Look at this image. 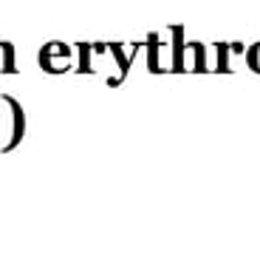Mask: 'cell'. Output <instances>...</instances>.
<instances>
[{"mask_svg":"<svg viewBox=\"0 0 260 255\" xmlns=\"http://www.w3.org/2000/svg\"><path fill=\"white\" fill-rule=\"evenodd\" d=\"M40 63H43L46 71H62V68L68 66V51H65V46H59V43H48V46L40 51Z\"/></svg>","mask_w":260,"mask_h":255,"instance_id":"cell-1","label":"cell"},{"mask_svg":"<svg viewBox=\"0 0 260 255\" xmlns=\"http://www.w3.org/2000/svg\"><path fill=\"white\" fill-rule=\"evenodd\" d=\"M3 99H6V102H9V108H12V114H14V136L9 139V145H6V148H3V151H12L14 145L20 142V136H23V122H26V119H23V111H20V105L14 102L12 97H3Z\"/></svg>","mask_w":260,"mask_h":255,"instance_id":"cell-2","label":"cell"}]
</instances>
